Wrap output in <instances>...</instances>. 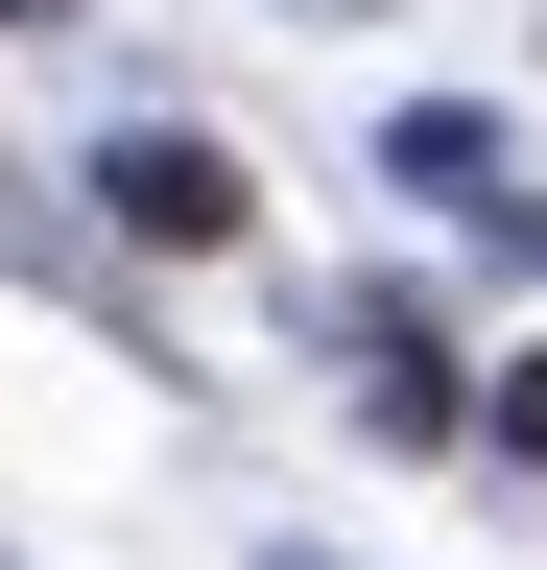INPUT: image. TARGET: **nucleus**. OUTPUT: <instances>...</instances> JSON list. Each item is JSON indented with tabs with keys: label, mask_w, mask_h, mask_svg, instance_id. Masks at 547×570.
<instances>
[{
	"label": "nucleus",
	"mask_w": 547,
	"mask_h": 570,
	"mask_svg": "<svg viewBox=\"0 0 547 570\" xmlns=\"http://www.w3.org/2000/svg\"><path fill=\"white\" fill-rule=\"evenodd\" d=\"M96 214H119V238H167V262H215V238H238V142H191V119H144V142L96 167Z\"/></svg>",
	"instance_id": "nucleus-1"
},
{
	"label": "nucleus",
	"mask_w": 547,
	"mask_h": 570,
	"mask_svg": "<svg viewBox=\"0 0 547 570\" xmlns=\"http://www.w3.org/2000/svg\"><path fill=\"white\" fill-rule=\"evenodd\" d=\"M500 452H524V475H547V356H500Z\"/></svg>",
	"instance_id": "nucleus-2"
},
{
	"label": "nucleus",
	"mask_w": 547,
	"mask_h": 570,
	"mask_svg": "<svg viewBox=\"0 0 547 570\" xmlns=\"http://www.w3.org/2000/svg\"><path fill=\"white\" fill-rule=\"evenodd\" d=\"M0 24H72V0H0Z\"/></svg>",
	"instance_id": "nucleus-3"
}]
</instances>
